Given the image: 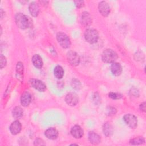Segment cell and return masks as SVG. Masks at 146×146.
<instances>
[{
    "instance_id": "cell-20",
    "label": "cell",
    "mask_w": 146,
    "mask_h": 146,
    "mask_svg": "<svg viewBox=\"0 0 146 146\" xmlns=\"http://www.w3.org/2000/svg\"><path fill=\"white\" fill-rule=\"evenodd\" d=\"M54 73L56 78L61 79L63 76L64 70L60 66H56L54 70Z\"/></svg>"
},
{
    "instance_id": "cell-17",
    "label": "cell",
    "mask_w": 146,
    "mask_h": 146,
    "mask_svg": "<svg viewBox=\"0 0 146 146\" xmlns=\"http://www.w3.org/2000/svg\"><path fill=\"white\" fill-rule=\"evenodd\" d=\"M32 62L33 65L37 68H41L43 66V61L42 58L38 54H35L32 57Z\"/></svg>"
},
{
    "instance_id": "cell-8",
    "label": "cell",
    "mask_w": 146,
    "mask_h": 146,
    "mask_svg": "<svg viewBox=\"0 0 146 146\" xmlns=\"http://www.w3.org/2000/svg\"><path fill=\"white\" fill-rule=\"evenodd\" d=\"M98 9L99 13L104 17L108 16L110 13V7L108 3L106 1H102L99 2Z\"/></svg>"
},
{
    "instance_id": "cell-14",
    "label": "cell",
    "mask_w": 146,
    "mask_h": 146,
    "mask_svg": "<svg viewBox=\"0 0 146 146\" xmlns=\"http://www.w3.org/2000/svg\"><path fill=\"white\" fill-rule=\"evenodd\" d=\"M31 100V95L28 92H24L21 97V103L24 107H27L29 105Z\"/></svg>"
},
{
    "instance_id": "cell-29",
    "label": "cell",
    "mask_w": 146,
    "mask_h": 146,
    "mask_svg": "<svg viewBox=\"0 0 146 146\" xmlns=\"http://www.w3.org/2000/svg\"><path fill=\"white\" fill-rule=\"evenodd\" d=\"M75 4L76 5V6L78 8H80L84 6V1H76L74 2Z\"/></svg>"
},
{
    "instance_id": "cell-2",
    "label": "cell",
    "mask_w": 146,
    "mask_h": 146,
    "mask_svg": "<svg viewBox=\"0 0 146 146\" xmlns=\"http://www.w3.org/2000/svg\"><path fill=\"white\" fill-rule=\"evenodd\" d=\"M117 58V53L111 49L104 50L102 54V59L104 63H113L116 60Z\"/></svg>"
},
{
    "instance_id": "cell-26",
    "label": "cell",
    "mask_w": 146,
    "mask_h": 146,
    "mask_svg": "<svg viewBox=\"0 0 146 146\" xmlns=\"http://www.w3.org/2000/svg\"><path fill=\"white\" fill-rule=\"evenodd\" d=\"M0 61H1V68H3L6 64V58L3 55H1V57H0Z\"/></svg>"
},
{
    "instance_id": "cell-5",
    "label": "cell",
    "mask_w": 146,
    "mask_h": 146,
    "mask_svg": "<svg viewBox=\"0 0 146 146\" xmlns=\"http://www.w3.org/2000/svg\"><path fill=\"white\" fill-rule=\"evenodd\" d=\"M125 124L131 128H135L137 125V119L135 116L132 114H127L123 117Z\"/></svg>"
},
{
    "instance_id": "cell-9",
    "label": "cell",
    "mask_w": 146,
    "mask_h": 146,
    "mask_svg": "<svg viewBox=\"0 0 146 146\" xmlns=\"http://www.w3.org/2000/svg\"><path fill=\"white\" fill-rule=\"evenodd\" d=\"M66 102L67 104L71 106H74L78 103V97L74 92H69L67 94L65 98Z\"/></svg>"
},
{
    "instance_id": "cell-13",
    "label": "cell",
    "mask_w": 146,
    "mask_h": 146,
    "mask_svg": "<svg viewBox=\"0 0 146 146\" xmlns=\"http://www.w3.org/2000/svg\"><path fill=\"white\" fill-rule=\"evenodd\" d=\"M45 136L49 139H56L58 136V131L54 128H49L45 131Z\"/></svg>"
},
{
    "instance_id": "cell-7",
    "label": "cell",
    "mask_w": 146,
    "mask_h": 146,
    "mask_svg": "<svg viewBox=\"0 0 146 146\" xmlns=\"http://www.w3.org/2000/svg\"><path fill=\"white\" fill-rule=\"evenodd\" d=\"M29 83L33 88H34L35 89L39 91L43 92L46 89V86L45 84L40 80L36 79H31L30 80Z\"/></svg>"
},
{
    "instance_id": "cell-12",
    "label": "cell",
    "mask_w": 146,
    "mask_h": 146,
    "mask_svg": "<svg viewBox=\"0 0 146 146\" xmlns=\"http://www.w3.org/2000/svg\"><path fill=\"white\" fill-rule=\"evenodd\" d=\"M81 23L84 26H88L92 23V17L90 13L84 11L81 16Z\"/></svg>"
},
{
    "instance_id": "cell-16",
    "label": "cell",
    "mask_w": 146,
    "mask_h": 146,
    "mask_svg": "<svg viewBox=\"0 0 146 146\" xmlns=\"http://www.w3.org/2000/svg\"><path fill=\"white\" fill-rule=\"evenodd\" d=\"M111 70L113 75L119 76L122 72V67L120 63L113 62L111 66Z\"/></svg>"
},
{
    "instance_id": "cell-27",
    "label": "cell",
    "mask_w": 146,
    "mask_h": 146,
    "mask_svg": "<svg viewBox=\"0 0 146 146\" xmlns=\"http://www.w3.org/2000/svg\"><path fill=\"white\" fill-rule=\"evenodd\" d=\"M116 112V109L113 107H109V109H107V115H115Z\"/></svg>"
},
{
    "instance_id": "cell-30",
    "label": "cell",
    "mask_w": 146,
    "mask_h": 146,
    "mask_svg": "<svg viewBox=\"0 0 146 146\" xmlns=\"http://www.w3.org/2000/svg\"><path fill=\"white\" fill-rule=\"evenodd\" d=\"M140 108L141 110V111H142L143 112H145V103L143 102V103H141L140 106Z\"/></svg>"
},
{
    "instance_id": "cell-3",
    "label": "cell",
    "mask_w": 146,
    "mask_h": 146,
    "mask_svg": "<svg viewBox=\"0 0 146 146\" xmlns=\"http://www.w3.org/2000/svg\"><path fill=\"white\" fill-rule=\"evenodd\" d=\"M84 38L87 42L93 44L98 41L99 39V33L98 31L94 29H88L84 33Z\"/></svg>"
},
{
    "instance_id": "cell-25",
    "label": "cell",
    "mask_w": 146,
    "mask_h": 146,
    "mask_svg": "<svg viewBox=\"0 0 146 146\" xmlns=\"http://www.w3.org/2000/svg\"><path fill=\"white\" fill-rule=\"evenodd\" d=\"M71 84H72V86L74 88L76 89V90H78L79 88H80V86H81V84H80V82L77 80V79H73L72 80V82H71Z\"/></svg>"
},
{
    "instance_id": "cell-28",
    "label": "cell",
    "mask_w": 146,
    "mask_h": 146,
    "mask_svg": "<svg viewBox=\"0 0 146 146\" xmlns=\"http://www.w3.org/2000/svg\"><path fill=\"white\" fill-rule=\"evenodd\" d=\"M34 145H45V143H44V141L42 139H37L34 141Z\"/></svg>"
},
{
    "instance_id": "cell-1",
    "label": "cell",
    "mask_w": 146,
    "mask_h": 146,
    "mask_svg": "<svg viewBox=\"0 0 146 146\" xmlns=\"http://www.w3.org/2000/svg\"><path fill=\"white\" fill-rule=\"evenodd\" d=\"M15 20L17 26L21 29H25L30 25L29 18L22 13H17L15 16Z\"/></svg>"
},
{
    "instance_id": "cell-4",
    "label": "cell",
    "mask_w": 146,
    "mask_h": 146,
    "mask_svg": "<svg viewBox=\"0 0 146 146\" xmlns=\"http://www.w3.org/2000/svg\"><path fill=\"white\" fill-rule=\"evenodd\" d=\"M57 40L59 44L64 48H67L70 47L71 42L68 36L62 32H59L56 35Z\"/></svg>"
},
{
    "instance_id": "cell-24",
    "label": "cell",
    "mask_w": 146,
    "mask_h": 146,
    "mask_svg": "<svg viewBox=\"0 0 146 146\" xmlns=\"http://www.w3.org/2000/svg\"><path fill=\"white\" fill-rule=\"evenodd\" d=\"M108 96L112 99H119L121 98H122L121 94L116 92H110L109 93Z\"/></svg>"
},
{
    "instance_id": "cell-15",
    "label": "cell",
    "mask_w": 146,
    "mask_h": 146,
    "mask_svg": "<svg viewBox=\"0 0 146 146\" xmlns=\"http://www.w3.org/2000/svg\"><path fill=\"white\" fill-rule=\"evenodd\" d=\"M29 10L32 16L36 17L39 12V7L36 2H33L29 5Z\"/></svg>"
},
{
    "instance_id": "cell-6",
    "label": "cell",
    "mask_w": 146,
    "mask_h": 146,
    "mask_svg": "<svg viewBox=\"0 0 146 146\" xmlns=\"http://www.w3.org/2000/svg\"><path fill=\"white\" fill-rule=\"evenodd\" d=\"M67 58L70 64L73 66H76L80 62V58L77 53L70 51L67 54Z\"/></svg>"
},
{
    "instance_id": "cell-22",
    "label": "cell",
    "mask_w": 146,
    "mask_h": 146,
    "mask_svg": "<svg viewBox=\"0 0 146 146\" xmlns=\"http://www.w3.org/2000/svg\"><path fill=\"white\" fill-rule=\"evenodd\" d=\"M144 141L145 140L143 137L139 136L131 139L130 140V144L132 145H139L144 143Z\"/></svg>"
},
{
    "instance_id": "cell-11",
    "label": "cell",
    "mask_w": 146,
    "mask_h": 146,
    "mask_svg": "<svg viewBox=\"0 0 146 146\" xmlns=\"http://www.w3.org/2000/svg\"><path fill=\"white\" fill-rule=\"evenodd\" d=\"M9 128H10V132L13 135H17L21 131L22 125L21 123L19 121L15 120L11 124Z\"/></svg>"
},
{
    "instance_id": "cell-18",
    "label": "cell",
    "mask_w": 146,
    "mask_h": 146,
    "mask_svg": "<svg viewBox=\"0 0 146 146\" xmlns=\"http://www.w3.org/2000/svg\"><path fill=\"white\" fill-rule=\"evenodd\" d=\"M88 139L90 143L94 144H99L100 142L101 139L99 135L94 132H90L88 133Z\"/></svg>"
},
{
    "instance_id": "cell-19",
    "label": "cell",
    "mask_w": 146,
    "mask_h": 146,
    "mask_svg": "<svg viewBox=\"0 0 146 146\" xmlns=\"http://www.w3.org/2000/svg\"><path fill=\"white\" fill-rule=\"evenodd\" d=\"M23 114V110L21 107L19 106H17L14 107L12 111V115L13 117L15 119H19L20 118Z\"/></svg>"
},
{
    "instance_id": "cell-21",
    "label": "cell",
    "mask_w": 146,
    "mask_h": 146,
    "mask_svg": "<svg viewBox=\"0 0 146 146\" xmlns=\"http://www.w3.org/2000/svg\"><path fill=\"white\" fill-rule=\"evenodd\" d=\"M103 131L106 136H108L111 135L113 132V128L112 125L108 123H105L103 127Z\"/></svg>"
},
{
    "instance_id": "cell-10",
    "label": "cell",
    "mask_w": 146,
    "mask_h": 146,
    "mask_svg": "<svg viewBox=\"0 0 146 146\" xmlns=\"http://www.w3.org/2000/svg\"><path fill=\"white\" fill-rule=\"evenodd\" d=\"M71 134L76 139L81 138L83 135V130L78 125L73 126L71 129Z\"/></svg>"
},
{
    "instance_id": "cell-23",
    "label": "cell",
    "mask_w": 146,
    "mask_h": 146,
    "mask_svg": "<svg viewBox=\"0 0 146 146\" xmlns=\"http://www.w3.org/2000/svg\"><path fill=\"white\" fill-rule=\"evenodd\" d=\"M16 71H17V75H18L19 78H22L23 72V64L19 62L17 64L16 66Z\"/></svg>"
}]
</instances>
